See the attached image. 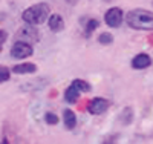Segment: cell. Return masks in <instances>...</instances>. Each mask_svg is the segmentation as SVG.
I'll return each mask as SVG.
<instances>
[{
	"label": "cell",
	"instance_id": "17",
	"mask_svg": "<svg viewBox=\"0 0 153 144\" xmlns=\"http://www.w3.org/2000/svg\"><path fill=\"white\" fill-rule=\"evenodd\" d=\"M9 80V69L6 66H0V81L5 83Z\"/></svg>",
	"mask_w": 153,
	"mask_h": 144
},
{
	"label": "cell",
	"instance_id": "18",
	"mask_svg": "<svg viewBox=\"0 0 153 144\" xmlns=\"http://www.w3.org/2000/svg\"><path fill=\"white\" fill-rule=\"evenodd\" d=\"M5 40H6V32H5V29H0V43H5Z\"/></svg>",
	"mask_w": 153,
	"mask_h": 144
},
{
	"label": "cell",
	"instance_id": "3",
	"mask_svg": "<svg viewBox=\"0 0 153 144\" xmlns=\"http://www.w3.org/2000/svg\"><path fill=\"white\" fill-rule=\"evenodd\" d=\"M32 52H34V48H32L31 43H28L26 40H17L14 45H12L9 54L16 60H25V58L31 57Z\"/></svg>",
	"mask_w": 153,
	"mask_h": 144
},
{
	"label": "cell",
	"instance_id": "10",
	"mask_svg": "<svg viewBox=\"0 0 153 144\" xmlns=\"http://www.w3.org/2000/svg\"><path fill=\"white\" fill-rule=\"evenodd\" d=\"M63 121H65V126L69 130H72L76 126V115H75V112L71 110V109H66L65 112H63Z\"/></svg>",
	"mask_w": 153,
	"mask_h": 144
},
{
	"label": "cell",
	"instance_id": "6",
	"mask_svg": "<svg viewBox=\"0 0 153 144\" xmlns=\"http://www.w3.org/2000/svg\"><path fill=\"white\" fill-rule=\"evenodd\" d=\"M150 64H152V58H150V55H147V54H138V55H135L133 60H132V68L136 69V71L147 69Z\"/></svg>",
	"mask_w": 153,
	"mask_h": 144
},
{
	"label": "cell",
	"instance_id": "8",
	"mask_svg": "<svg viewBox=\"0 0 153 144\" xmlns=\"http://www.w3.org/2000/svg\"><path fill=\"white\" fill-rule=\"evenodd\" d=\"M14 74H19V75H23V74H34L37 72V66L34 63H22V64H16L12 66L11 69Z\"/></svg>",
	"mask_w": 153,
	"mask_h": 144
},
{
	"label": "cell",
	"instance_id": "5",
	"mask_svg": "<svg viewBox=\"0 0 153 144\" xmlns=\"http://www.w3.org/2000/svg\"><path fill=\"white\" fill-rule=\"evenodd\" d=\"M124 20V14L120 8H110L104 14V22L110 28H120Z\"/></svg>",
	"mask_w": 153,
	"mask_h": 144
},
{
	"label": "cell",
	"instance_id": "4",
	"mask_svg": "<svg viewBox=\"0 0 153 144\" xmlns=\"http://www.w3.org/2000/svg\"><path fill=\"white\" fill-rule=\"evenodd\" d=\"M109 107H110V101L106 100V98H101V97H95L87 103V109L92 115H101Z\"/></svg>",
	"mask_w": 153,
	"mask_h": 144
},
{
	"label": "cell",
	"instance_id": "16",
	"mask_svg": "<svg viewBox=\"0 0 153 144\" xmlns=\"http://www.w3.org/2000/svg\"><path fill=\"white\" fill-rule=\"evenodd\" d=\"M45 121H46L48 124H51V126H54V124L58 123V116H57L55 113H52V112H46V115H45Z\"/></svg>",
	"mask_w": 153,
	"mask_h": 144
},
{
	"label": "cell",
	"instance_id": "7",
	"mask_svg": "<svg viewBox=\"0 0 153 144\" xmlns=\"http://www.w3.org/2000/svg\"><path fill=\"white\" fill-rule=\"evenodd\" d=\"M48 25H49L51 31H54V32H61L63 29H65V20H63V17L58 16V14L51 16L48 19Z\"/></svg>",
	"mask_w": 153,
	"mask_h": 144
},
{
	"label": "cell",
	"instance_id": "2",
	"mask_svg": "<svg viewBox=\"0 0 153 144\" xmlns=\"http://www.w3.org/2000/svg\"><path fill=\"white\" fill-rule=\"evenodd\" d=\"M49 14H51V8L48 3H35V5H32L23 11L22 19L25 23L35 26V25L45 23L51 17Z\"/></svg>",
	"mask_w": 153,
	"mask_h": 144
},
{
	"label": "cell",
	"instance_id": "11",
	"mask_svg": "<svg viewBox=\"0 0 153 144\" xmlns=\"http://www.w3.org/2000/svg\"><path fill=\"white\" fill-rule=\"evenodd\" d=\"M19 35H20V37H23V35H25V37H26L28 40H31V42H32V40H34V42H37V40H38L37 29H34V28H32V25H31V28H22V29H20V34H17V37H19Z\"/></svg>",
	"mask_w": 153,
	"mask_h": 144
},
{
	"label": "cell",
	"instance_id": "15",
	"mask_svg": "<svg viewBox=\"0 0 153 144\" xmlns=\"http://www.w3.org/2000/svg\"><path fill=\"white\" fill-rule=\"evenodd\" d=\"M76 87H78L81 92H89V90H91V84H89L87 81H84V80H80V78H76V80H74L72 81Z\"/></svg>",
	"mask_w": 153,
	"mask_h": 144
},
{
	"label": "cell",
	"instance_id": "1",
	"mask_svg": "<svg viewBox=\"0 0 153 144\" xmlns=\"http://www.w3.org/2000/svg\"><path fill=\"white\" fill-rule=\"evenodd\" d=\"M127 25L136 31H152L153 29V12L147 9H132L126 17Z\"/></svg>",
	"mask_w": 153,
	"mask_h": 144
},
{
	"label": "cell",
	"instance_id": "19",
	"mask_svg": "<svg viewBox=\"0 0 153 144\" xmlns=\"http://www.w3.org/2000/svg\"><path fill=\"white\" fill-rule=\"evenodd\" d=\"M65 2H66L68 5H72V6H75L76 3H78V0H65Z\"/></svg>",
	"mask_w": 153,
	"mask_h": 144
},
{
	"label": "cell",
	"instance_id": "12",
	"mask_svg": "<svg viewBox=\"0 0 153 144\" xmlns=\"http://www.w3.org/2000/svg\"><path fill=\"white\" fill-rule=\"evenodd\" d=\"M98 20H95V19H89L87 20V23H86V26H84V37L86 38H89L92 35V32L98 28Z\"/></svg>",
	"mask_w": 153,
	"mask_h": 144
},
{
	"label": "cell",
	"instance_id": "9",
	"mask_svg": "<svg viewBox=\"0 0 153 144\" xmlns=\"http://www.w3.org/2000/svg\"><path fill=\"white\" fill-rule=\"evenodd\" d=\"M80 94H81V90L76 87L74 83H71V86L65 90V100L68 103H71V104H75L76 100H78V97H80Z\"/></svg>",
	"mask_w": 153,
	"mask_h": 144
},
{
	"label": "cell",
	"instance_id": "14",
	"mask_svg": "<svg viewBox=\"0 0 153 144\" xmlns=\"http://www.w3.org/2000/svg\"><path fill=\"white\" fill-rule=\"evenodd\" d=\"M98 43L100 45H104V46H109L113 43V35L110 32H101L98 35Z\"/></svg>",
	"mask_w": 153,
	"mask_h": 144
},
{
	"label": "cell",
	"instance_id": "13",
	"mask_svg": "<svg viewBox=\"0 0 153 144\" xmlns=\"http://www.w3.org/2000/svg\"><path fill=\"white\" fill-rule=\"evenodd\" d=\"M120 120H121L123 124H130L132 120H133V110H132L130 107H126V109L121 112V115H120Z\"/></svg>",
	"mask_w": 153,
	"mask_h": 144
}]
</instances>
